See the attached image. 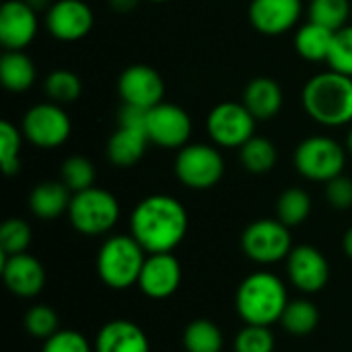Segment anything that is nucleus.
I'll return each instance as SVG.
<instances>
[{
	"instance_id": "nucleus-1",
	"label": "nucleus",
	"mask_w": 352,
	"mask_h": 352,
	"mask_svg": "<svg viewBox=\"0 0 352 352\" xmlns=\"http://www.w3.org/2000/svg\"><path fill=\"white\" fill-rule=\"evenodd\" d=\"M188 233V212L184 204L167 194L146 196L130 217V235L146 254H171Z\"/></svg>"
},
{
	"instance_id": "nucleus-2",
	"label": "nucleus",
	"mask_w": 352,
	"mask_h": 352,
	"mask_svg": "<svg viewBox=\"0 0 352 352\" xmlns=\"http://www.w3.org/2000/svg\"><path fill=\"white\" fill-rule=\"evenodd\" d=\"M303 107L322 126L352 122V76L332 68L311 76L303 87Z\"/></svg>"
},
{
	"instance_id": "nucleus-3",
	"label": "nucleus",
	"mask_w": 352,
	"mask_h": 352,
	"mask_svg": "<svg viewBox=\"0 0 352 352\" xmlns=\"http://www.w3.org/2000/svg\"><path fill=\"white\" fill-rule=\"evenodd\" d=\"M289 305V295L285 283L272 272H254L241 280L235 307L245 324L272 326L280 322Z\"/></svg>"
},
{
	"instance_id": "nucleus-4",
	"label": "nucleus",
	"mask_w": 352,
	"mask_h": 352,
	"mask_svg": "<svg viewBox=\"0 0 352 352\" xmlns=\"http://www.w3.org/2000/svg\"><path fill=\"white\" fill-rule=\"evenodd\" d=\"M144 262L146 252L132 235H113L97 252V274L109 289L124 291L138 285Z\"/></svg>"
},
{
	"instance_id": "nucleus-5",
	"label": "nucleus",
	"mask_w": 352,
	"mask_h": 352,
	"mask_svg": "<svg viewBox=\"0 0 352 352\" xmlns=\"http://www.w3.org/2000/svg\"><path fill=\"white\" fill-rule=\"evenodd\" d=\"M68 219L82 235H103L116 227L120 219V202L111 192L93 186L72 194Z\"/></svg>"
},
{
	"instance_id": "nucleus-6",
	"label": "nucleus",
	"mask_w": 352,
	"mask_h": 352,
	"mask_svg": "<svg viewBox=\"0 0 352 352\" xmlns=\"http://www.w3.org/2000/svg\"><path fill=\"white\" fill-rule=\"evenodd\" d=\"M241 250L256 264H276L287 260L293 250L291 231L278 219L254 221L241 235Z\"/></svg>"
},
{
	"instance_id": "nucleus-7",
	"label": "nucleus",
	"mask_w": 352,
	"mask_h": 352,
	"mask_svg": "<svg viewBox=\"0 0 352 352\" xmlns=\"http://www.w3.org/2000/svg\"><path fill=\"white\" fill-rule=\"evenodd\" d=\"M344 163H346L344 148L328 136L305 138L295 151L297 171L311 182L328 184L330 179L342 175Z\"/></svg>"
},
{
	"instance_id": "nucleus-8",
	"label": "nucleus",
	"mask_w": 352,
	"mask_h": 352,
	"mask_svg": "<svg viewBox=\"0 0 352 352\" xmlns=\"http://www.w3.org/2000/svg\"><path fill=\"white\" fill-rule=\"evenodd\" d=\"M225 161L210 144H186L175 157L177 179L192 190H208L221 182Z\"/></svg>"
},
{
	"instance_id": "nucleus-9",
	"label": "nucleus",
	"mask_w": 352,
	"mask_h": 352,
	"mask_svg": "<svg viewBox=\"0 0 352 352\" xmlns=\"http://www.w3.org/2000/svg\"><path fill=\"white\" fill-rule=\"evenodd\" d=\"M256 130V118L243 103L225 101L210 109L206 118V132L214 144L225 148H241Z\"/></svg>"
},
{
	"instance_id": "nucleus-10",
	"label": "nucleus",
	"mask_w": 352,
	"mask_h": 352,
	"mask_svg": "<svg viewBox=\"0 0 352 352\" xmlns=\"http://www.w3.org/2000/svg\"><path fill=\"white\" fill-rule=\"evenodd\" d=\"M21 132L31 144L39 148H58L68 140L72 124L62 105L39 103L25 113Z\"/></svg>"
},
{
	"instance_id": "nucleus-11",
	"label": "nucleus",
	"mask_w": 352,
	"mask_h": 352,
	"mask_svg": "<svg viewBox=\"0 0 352 352\" xmlns=\"http://www.w3.org/2000/svg\"><path fill=\"white\" fill-rule=\"evenodd\" d=\"M192 134V120L186 109L173 103H159L146 111V136L163 148H184Z\"/></svg>"
},
{
	"instance_id": "nucleus-12",
	"label": "nucleus",
	"mask_w": 352,
	"mask_h": 352,
	"mask_svg": "<svg viewBox=\"0 0 352 352\" xmlns=\"http://www.w3.org/2000/svg\"><path fill=\"white\" fill-rule=\"evenodd\" d=\"M118 91L124 99V105L151 109L163 101L165 82L155 68L146 64H134L120 74Z\"/></svg>"
},
{
	"instance_id": "nucleus-13",
	"label": "nucleus",
	"mask_w": 352,
	"mask_h": 352,
	"mask_svg": "<svg viewBox=\"0 0 352 352\" xmlns=\"http://www.w3.org/2000/svg\"><path fill=\"white\" fill-rule=\"evenodd\" d=\"M287 272L301 293H320L330 280V264L314 245H297L287 258Z\"/></svg>"
},
{
	"instance_id": "nucleus-14",
	"label": "nucleus",
	"mask_w": 352,
	"mask_h": 352,
	"mask_svg": "<svg viewBox=\"0 0 352 352\" xmlns=\"http://www.w3.org/2000/svg\"><path fill=\"white\" fill-rule=\"evenodd\" d=\"M45 27L58 41H78L93 29V10L82 0H56L45 14Z\"/></svg>"
},
{
	"instance_id": "nucleus-15",
	"label": "nucleus",
	"mask_w": 352,
	"mask_h": 352,
	"mask_svg": "<svg viewBox=\"0 0 352 352\" xmlns=\"http://www.w3.org/2000/svg\"><path fill=\"white\" fill-rule=\"evenodd\" d=\"M37 10L25 0H6L0 6V43L8 52L25 50L37 35Z\"/></svg>"
},
{
	"instance_id": "nucleus-16",
	"label": "nucleus",
	"mask_w": 352,
	"mask_h": 352,
	"mask_svg": "<svg viewBox=\"0 0 352 352\" xmlns=\"http://www.w3.org/2000/svg\"><path fill=\"white\" fill-rule=\"evenodd\" d=\"M182 285V264L173 254H148L138 289L148 299H167Z\"/></svg>"
},
{
	"instance_id": "nucleus-17",
	"label": "nucleus",
	"mask_w": 352,
	"mask_h": 352,
	"mask_svg": "<svg viewBox=\"0 0 352 352\" xmlns=\"http://www.w3.org/2000/svg\"><path fill=\"white\" fill-rule=\"evenodd\" d=\"M301 10V0H252L250 21L262 35L276 37L297 25Z\"/></svg>"
},
{
	"instance_id": "nucleus-18",
	"label": "nucleus",
	"mask_w": 352,
	"mask_h": 352,
	"mask_svg": "<svg viewBox=\"0 0 352 352\" xmlns=\"http://www.w3.org/2000/svg\"><path fill=\"white\" fill-rule=\"evenodd\" d=\"M2 280L12 295L31 299L41 293L45 285V270L41 262L27 252L2 256Z\"/></svg>"
},
{
	"instance_id": "nucleus-19",
	"label": "nucleus",
	"mask_w": 352,
	"mask_h": 352,
	"mask_svg": "<svg viewBox=\"0 0 352 352\" xmlns=\"http://www.w3.org/2000/svg\"><path fill=\"white\" fill-rule=\"evenodd\" d=\"M95 352H151L144 330L130 320H111L95 336Z\"/></svg>"
},
{
	"instance_id": "nucleus-20",
	"label": "nucleus",
	"mask_w": 352,
	"mask_h": 352,
	"mask_svg": "<svg viewBox=\"0 0 352 352\" xmlns=\"http://www.w3.org/2000/svg\"><path fill=\"white\" fill-rule=\"evenodd\" d=\"M285 95L280 85L270 76H256L243 91V105L256 120H272L283 107Z\"/></svg>"
},
{
	"instance_id": "nucleus-21",
	"label": "nucleus",
	"mask_w": 352,
	"mask_h": 352,
	"mask_svg": "<svg viewBox=\"0 0 352 352\" xmlns=\"http://www.w3.org/2000/svg\"><path fill=\"white\" fill-rule=\"evenodd\" d=\"M148 136L144 128L122 126L107 140V159L116 167H132L136 165L148 144Z\"/></svg>"
},
{
	"instance_id": "nucleus-22",
	"label": "nucleus",
	"mask_w": 352,
	"mask_h": 352,
	"mask_svg": "<svg viewBox=\"0 0 352 352\" xmlns=\"http://www.w3.org/2000/svg\"><path fill=\"white\" fill-rule=\"evenodd\" d=\"M70 200H72L70 190L62 179L60 182H41L29 194V208L37 219L54 221L60 214L68 212Z\"/></svg>"
},
{
	"instance_id": "nucleus-23",
	"label": "nucleus",
	"mask_w": 352,
	"mask_h": 352,
	"mask_svg": "<svg viewBox=\"0 0 352 352\" xmlns=\"http://www.w3.org/2000/svg\"><path fill=\"white\" fill-rule=\"evenodd\" d=\"M0 80L6 91L23 93L35 82V64L23 52H4L0 58Z\"/></svg>"
},
{
	"instance_id": "nucleus-24",
	"label": "nucleus",
	"mask_w": 352,
	"mask_h": 352,
	"mask_svg": "<svg viewBox=\"0 0 352 352\" xmlns=\"http://www.w3.org/2000/svg\"><path fill=\"white\" fill-rule=\"evenodd\" d=\"M332 29L318 25L314 21H309L307 25H303L297 35H295V47L299 52L301 58L309 60V62H322L328 60L330 47H332V39H334Z\"/></svg>"
},
{
	"instance_id": "nucleus-25",
	"label": "nucleus",
	"mask_w": 352,
	"mask_h": 352,
	"mask_svg": "<svg viewBox=\"0 0 352 352\" xmlns=\"http://www.w3.org/2000/svg\"><path fill=\"white\" fill-rule=\"evenodd\" d=\"M184 349L186 352H221L223 351V332L210 320H194L184 330Z\"/></svg>"
},
{
	"instance_id": "nucleus-26",
	"label": "nucleus",
	"mask_w": 352,
	"mask_h": 352,
	"mask_svg": "<svg viewBox=\"0 0 352 352\" xmlns=\"http://www.w3.org/2000/svg\"><path fill=\"white\" fill-rule=\"evenodd\" d=\"M280 324L293 336H307L318 328L320 311L311 301L295 299V301H289V305L280 318Z\"/></svg>"
},
{
	"instance_id": "nucleus-27",
	"label": "nucleus",
	"mask_w": 352,
	"mask_h": 352,
	"mask_svg": "<svg viewBox=\"0 0 352 352\" xmlns=\"http://www.w3.org/2000/svg\"><path fill=\"white\" fill-rule=\"evenodd\" d=\"M311 214V198L301 188H289L278 196L276 202V219L285 223L289 229L299 227Z\"/></svg>"
},
{
	"instance_id": "nucleus-28",
	"label": "nucleus",
	"mask_w": 352,
	"mask_h": 352,
	"mask_svg": "<svg viewBox=\"0 0 352 352\" xmlns=\"http://www.w3.org/2000/svg\"><path fill=\"white\" fill-rule=\"evenodd\" d=\"M241 165L252 173H268L276 165V146L262 136H252L239 148Z\"/></svg>"
},
{
	"instance_id": "nucleus-29",
	"label": "nucleus",
	"mask_w": 352,
	"mask_h": 352,
	"mask_svg": "<svg viewBox=\"0 0 352 352\" xmlns=\"http://www.w3.org/2000/svg\"><path fill=\"white\" fill-rule=\"evenodd\" d=\"M43 89L47 93V97L52 99V103L64 105V103H74L80 97L82 82L74 72L60 68V70H54L47 74Z\"/></svg>"
},
{
	"instance_id": "nucleus-30",
	"label": "nucleus",
	"mask_w": 352,
	"mask_h": 352,
	"mask_svg": "<svg viewBox=\"0 0 352 352\" xmlns=\"http://www.w3.org/2000/svg\"><path fill=\"white\" fill-rule=\"evenodd\" d=\"M352 6L349 0H311L309 2V21L324 25L332 31L346 27Z\"/></svg>"
},
{
	"instance_id": "nucleus-31",
	"label": "nucleus",
	"mask_w": 352,
	"mask_h": 352,
	"mask_svg": "<svg viewBox=\"0 0 352 352\" xmlns=\"http://www.w3.org/2000/svg\"><path fill=\"white\" fill-rule=\"evenodd\" d=\"M60 177L62 182L68 186V190L74 194V192H82V190H89L93 188V182H95V167L89 159L85 157H70L62 163L60 167Z\"/></svg>"
},
{
	"instance_id": "nucleus-32",
	"label": "nucleus",
	"mask_w": 352,
	"mask_h": 352,
	"mask_svg": "<svg viewBox=\"0 0 352 352\" xmlns=\"http://www.w3.org/2000/svg\"><path fill=\"white\" fill-rule=\"evenodd\" d=\"M31 243V227L23 219H8L0 227V254L16 256L27 252Z\"/></svg>"
},
{
	"instance_id": "nucleus-33",
	"label": "nucleus",
	"mask_w": 352,
	"mask_h": 352,
	"mask_svg": "<svg viewBox=\"0 0 352 352\" xmlns=\"http://www.w3.org/2000/svg\"><path fill=\"white\" fill-rule=\"evenodd\" d=\"M21 134L10 122H0V163L6 175L19 173L21 167Z\"/></svg>"
},
{
	"instance_id": "nucleus-34",
	"label": "nucleus",
	"mask_w": 352,
	"mask_h": 352,
	"mask_svg": "<svg viewBox=\"0 0 352 352\" xmlns=\"http://www.w3.org/2000/svg\"><path fill=\"white\" fill-rule=\"evenodd\" d=\"M332 70L352 76V25H346L334 33L328 60Z\"/></svg>"
},
{
	"instance_id": "nucleus-35",
	"label": "nucleus",
	"mask_w": 352,
	"mask_h": 352,
	"mask_svg": "<svg viewBox=\"0 0 352 352\" xmlns=\"http://www.w3.org/2000/svg\"><path fill=\"white\" fill-rule=\"evenodd\" d=\"M235 352H274L270 326L245 324V328L235 336Z\"/></svg>"
},
{
	"instance_id": "nucleus-36",
	"label": "nucleus",
	"mask_w": 352,
	"mask_h": 352,
	"mask_svg": "<svg viewBox=\"0 0 352 352\" xmlns=\"http://www.w3.org/2000/svg\"><path fill=\"white\" fill-rule=\"evenodd\" d=\"M25 330L33 338L47 340L58 332V316L47 305H35L25 314Z\"/></svg>"
},
{
	"instance_id": "nucleus-37",
	"label": "nucleus",
	"mask_w": 352,
	"mask_h": 352,
	"mask_svg": "<svg viewBox=\"0 0 352 352\" xmlns=\"http://www.w3.org/2000/svg\"><path fill=\"white\" fill-rule=\"evenodd\" d=\"M89 340L76 330H58L54 336L43 340L41 352H93Z\"/></svg>"
},
{
	"instance_id": "nucleus-38",
	"label": "nucleus",
	"mask_w": 352,
	"mask_h": 352,
	"mask_svg": "<svg viewBox=\"0 0 352 352\" xmlns=\"http://www.w3.org/2000/svg\"><path fill=\"white\" fill-rule=\"evenodd\" d=\"M326 198L328 202L338 208V210H349L352 208V179L338 175L326 184Z\"/></svg>"
},
{
	"instance_id": "nucleus-39",
	"label": "nucleus",
	"mask_w": 352,
	"mask_h": 352,
	"mask_svg": "<svg viewBox=\"0 0 352 352\" xmlns=\"http://www.w3.org/2000/svg\"><path fill=\"white\" fill-rule=\"evenodd\" d=\"M138 2H140V0H109V6H111L113 10H118V12H128V10H132V8H136Z\"/></svg>"
},
{
	"instance_id": "nucleus-40",
	"label": "nucleus",
	"mask_w": 352,
	"mask_h": 352,
	"mask_svg": "<svg viewBox=\"0 0 352 352\" xmlns=\"http://www.w3.org/2000/svg\"><path fill=\"white\" fill-rule=\"evenodd\" d=\"M342 248H344L346 256L352 260V227L346 231V235H344V239H342Z\"/></svg>"
},
{
	"instance_id": "nucleus-41",
	"label": "nucleus",
	"mask_w": 352,
	"mask_h": 352,
	"mask_svg": "<svg viewBox=\"0 0 352 352\" xmlns=\"http://www.w3.org/2000/svg\"><path fill=\"white\" fill-rule=\"evenodd\" d=\"M31 8H35V10H41V8H45L47 4H50V0H25Z\"/></svg>"
},
{
	"instance_id": "nucleus-42",
	"label": "nucleus",
	"mask_w": 352,
	"mask_h": 352,
	"mask_svg": "<svg viewBox=\"0 0 352 352\" xmlns=\"http://www.w3.org/2000/svg\"><path fill=\"white\" fill-rule=\"evenodd\" d=\"M346 146H349V153L352 155V128L351 132H349V138H346Z\"/></svg>"
},
{
	"instance_id": "nucleus-43",
	"label": "nucleus",
	"mask_w": 352,
	"mask_h": 352,
	"mask_svg": "<svg viewBox=\"0 0 352 352\" xmlns=\"http://www.w3.org/2000/svg\"><path fill=\"white\" fill-rule=\"evenodd\" d=\"M148 2H155V4H161V2H169V0H148Z\"/></svg>"
}]
</instances>
